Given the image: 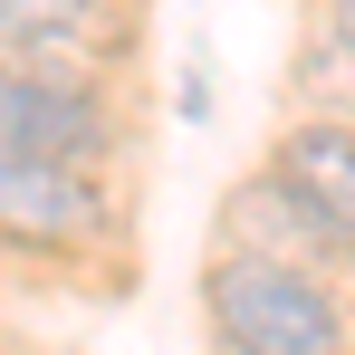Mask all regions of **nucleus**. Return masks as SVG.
I'll use <instances>...</instances> for the list:
<instances>
[{
    "label": "nucleus",
    "instance_id": "nucleus-1",
    "mask_svg": "<svg viewBox=\"0 0 355 355\" xmlns=\"http://www.w3.org/2000/svg\"><path fill=\"white\" fill-rule=\"evenodd\" d=\"M202 297H211V327H221L231 355H346L336 297L317 288L297 259H259V250L211 259Z\"/></svg>",
    "mask_w": 355,
    "mask_h": 355
},
{
    "label": "nucleus",
    "instance_id": "nucleus-2",
    "mask_svg": "<svg viewBox=\"0 0 355 355\" xmlns=\"http://www.w3.org/2000/svg\"><path fill=\"white\" fill-rule=\"evenodd\" d=\"M116 144V125L96 106L87 77H39V67L0 58V164H87Z\"/></svg>",
    "mask_w": 355,
    "mask_h": 355
},
{
    "label": "nucleus",
    "instance_id": "nucleus-3",
    "mask_svg": "<svg viewBox=\"0 0 355 355\" xmlns=\"http://www.w3.org/2000/svg\"><path fill=\"white\" fill-rule=\"evenodd\" d=\"M0 231L87 240V231H106V192L87 164H0Z\"/></svg>",
    "mask_w": 355,
    "mask_h": 355
},
{
    "label": "nucleus",
    "instance_id": "nucleus-4",
    "mask_svg": "<svg viewBox=\"0 0 355 355\" xmlns=\"http://www.w3.org/2000/svg\"><path fill=\"white\" fill-rule=\"evenodd\" d=\"M269 173L355 250V125H288L279 154H269Z\"/></svg>",
    "mask_w": 355,
    "mask_h": 355
},
{
    "label": "nucleus",
    "instance_id": "nucleus-5",
    "mask_svg": "<svg viewBox=\"0 0 355 355\" xmlns=\"http://www.w3.org/2000/svg\"><path fill=\"white\" fill-rule=\"evenodd\" d=\"M96 39V0H0V58H67Z\"/></svg>",
    "mask_w": 355,
    "mask_h": 355
},
{
    "label": "nucleus",
    "instance_id": "nucleus-6",
    "mask_svg": "<svg viewBox=\"0 0 355 355\" xmlns=\"http://www.w3.org/2000/svg\"><path fill=\"white\" fill-rule=\"evenodd\" d=\"M336 39H346V49H355V0H336Z\"/></svg>",
    "mask_w": 355,
    "mask_h": 355
}]
</instances>
